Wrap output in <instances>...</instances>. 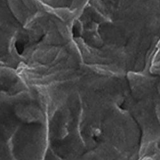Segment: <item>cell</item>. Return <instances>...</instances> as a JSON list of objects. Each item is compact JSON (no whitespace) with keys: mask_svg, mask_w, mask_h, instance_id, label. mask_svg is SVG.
I'll return each instance as SVG.
<instances>
[{"mask_svg":"<svg viewBox=\"0 0 160 160\" xmlns=\"http://www.w3.org/2000/svg\"><path fill=\"white\" fill-rule=\"evenodd\" d=\"M82 71L76 86L83 160H142L160 138V72Z\"/></svg>","mask_w":160,"mask_h":160,"instance_id":"obj_1","label":"cell"},{"mask_svg":"<svg viewBox=\"0 0 160 160\" xmlns=\"http://www.w3.org/2000/svg\"><path fill=\"white\" fill-rule=\"evenodd\" d=\"M71 31L85 65L149 72L160 46V0H89Z\"/></svg>","mask_w":160,"mask_h":160,"instance_id":"obj_2","label":"cell"},{"mask_svg":"<svg viewBox=\"0 0 160 160\" xmlns=\"http://www.w3.org/2000/svg\"><path fill=\"white\" fill-rule=\"evenodd\" d=\"M67 23L37 0H0V65L24 69L51 45Z\"/></svg>","mask_w":160,"mask_h":160,"instance_id":"obj_3","label":"cell"},{"mask_svg":"<svg viewBox=\"0 0 160 160\" xmlns=\"http://www.w3.org/2000/svg\"><path fill=\"white\" fill-rule=\"evenodd\" d=\"M9 145L16 160H44L49 148L47 121L21 123Z\"/></svg>","mask_w":160,"mask_h":160,"instance_id":"obj_4","label":"cell"},{"mask_svg":"<svg viewBox=\"0 0 160 160\" xmlns=\"http://www.w3.org/2000/svg\"><path fill=\"white\" fill-rule=\"evenodd\" d=\"M45 8L72 25L89 0H37Z\"/></svg>","mask_w":160,"mask_h":160,"instance_id":"obj_5","label":"cell"},{"mask_svg":"<svg viewBox=\"0 0 160 160\" xmlns=\"http://www.w3.org/2000/svg\"><path fill=\"white\" fill-rule=\"evenodd\" d=\"M31 86L18 70L7 65H0V94L16 97L28 91Z\"/></svg>","mask_w":160,"mask_h":160,"instance_id":"obj_6","label":"cell"},{"mask_svg":"<svg viewBox=\"0 0 160 160\" xmlns=\"http://www.w3.org/2000/svg\"><path fill=\"white\" fill-rule=\"evenodd\" d=\"M0 160H16L13 157L10 145L9 138L0 131Z\"/></svg>","mask_w":160,"mask_h":160,"instance_id":"obj_7","label":"cell"},{"mask_svg":"<svg viewBox=\"0 0 160 160\" xmlns=\"http://www.w3.org/2000/svg\"><path fill=\"white\" fill-rule=\"evenodd\" d=\"M44 160H63V159H62V158L57 156L51 150L50 148H49Z\"/></svg>","mask_w":160,"mask_h":160,"instance_id":"obj_8","label":"cell"}]
</instances>
